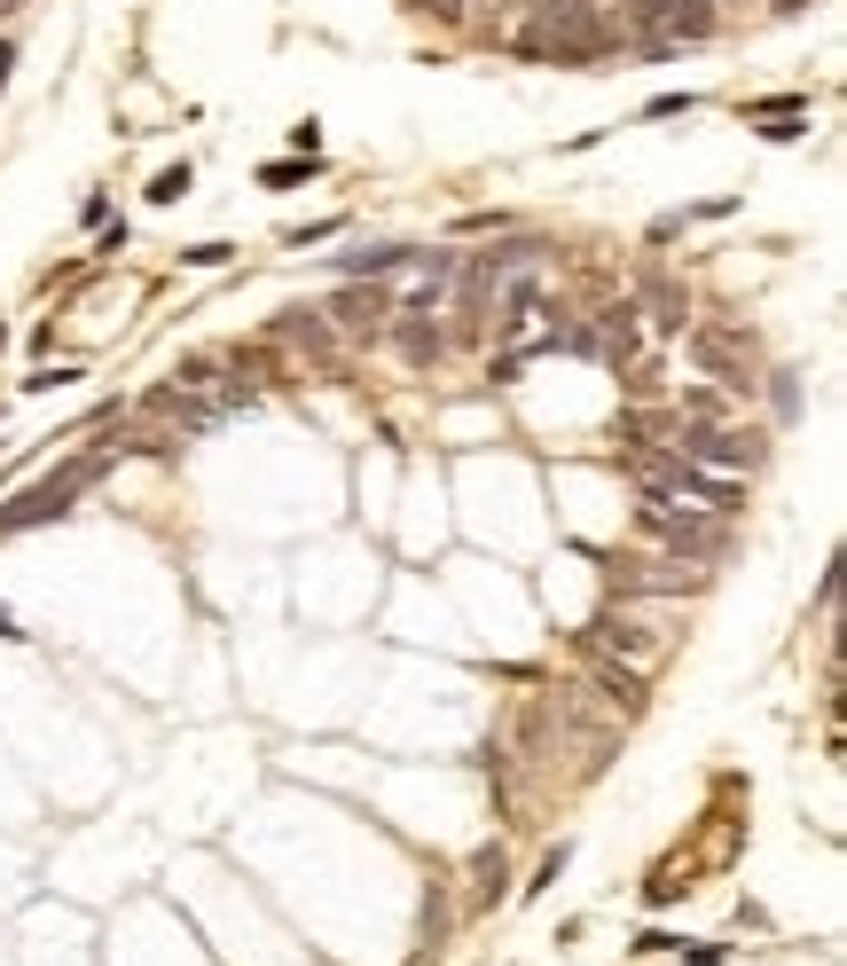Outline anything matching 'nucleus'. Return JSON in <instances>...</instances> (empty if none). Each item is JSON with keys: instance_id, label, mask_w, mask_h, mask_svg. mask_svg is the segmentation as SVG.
<instances>
[{"instance_id": "obj_4", "label": "nucleus", "mask_w": 847, "mask_h": 966, "mask_svg": "<svg viewBox=\"0 0 847 966\" xmlns=\"http://www.w3.org/2000/svg\"><path fill=\"white\" fill-rule=\"evenodd\" d=\"M683 463H706V472H754L761 463V432H737V424H706V417H683L675 424V441H667Z\"/></svg>"}, {"instance_id": "obj_11", "label": "nucleus", "mask_w": 847, "mask_h": 966, "mask_svg": "<svg viewBox=\"0 0 847 966\" xmlns=\"http://www.w3.org/2000/svg\"><path fill=\"white\" fill-rule=\"evenodd\" d=\"M409 259H416V244H369V252H346V259H337V276L377 283V276H400Z\"/></svg>"}, {"instance_id": "obj_22", "label": "nucleus", "mask_w": 847, "mask_h": 966, "mask_svg": "<svg viewBox=\"0 0 847 966\" xmlns=\"http://www.w3.org/2000/svg\"><path fill=\"white\" fill-rule=\"evenodd\" d=\"M409 9H432V16H455L463 0H409Z\"/></svg>"}, {"instance_id": "obj_26", "label": "nucleus", "mask_w": 847, "mask_h": 966, "mask_svg": "<svg viewBox=\"0 0 847 966\" xmlns=\"http://www.w3.org/2000/svg\"><path fill=\"white\" fill-rule=\"evenodd\" d=\"M9 9H16V0H0V16H9Z\"/></svg>"}, {"instance_id": "obj_1", "label": "nucleus", "mask_w": 847, "mask_h": 966, "mask_svg": "<svg viewBox=\"0 0 847 966\" xmlns=\"http://www.w3.org/2000/svg\"><path fill=\"white\" fill-rule=\"evenodd\" d=\"M511 48L534 55V63H573V72H589L620 48V31L604 24L589 0H534V16L511 31Z\"/></svg>"}, {"instance_id": "obj_13", "label": "nucleus", "mask_w": 847, "mask_h": 966, "mask_svg": "<svg viewBox=\"0 0 847 966\" xmlns=\"http://www.w3.org/2000/svg\"><path fill=\"white\" fill-rule=\"evenodd\" d=\"M275 339H298V346H330V322H322L315 307H291V315L275 322Z\"/></svg>"}, {"instance_id": "obj_17", "label": "nucleus", "mask_w": 847, "mask_h": 966, "mask_svg": "<svg viewBox=\"0 0 847 966\" xmlns=\"http://www.w3.org/2000/svg\"><path fill=\"white\" fill-rule=\"evenodd\" d=\"M181 259H189V268H228V259H235V244H220V237H213V244H189Z\"/></svg>"}, {"instance_id": "obj_10", "label": "nucleus", "mask_w": 847, "mask_h": 966, "mask_svg": "<svg viewBox=\"0 0 847 966\" xmlns=\"http://www.w3.org/2000/svg\"><path fill=\"white\" fill-rule=\"evenodd\" d=\"M589 691H596L620 723L643 715V699H652V691H643V669H620V660H596V669H589Z\"/></svg>"}, {"instance_id": "obj_15", "label": "nucleus", "mask_w": 847, "mask_h": 966, "mask_svg": "<svg viewBox=\"0 0 847 966\" xmlns=\"http://www.w3.org/2000/svg\"><path fill=\"white\" fill-rule=\"evenodd\" d=\"M189 189H196V174H189V165H165V174L150 181V205H181Z\"/></svg>"}, {"instance_id": "obj_7", "label": "nucleus", "mask_w": 847, "mask_h": 966, "mask_svg": "<svg viewBox=\"0 0 847 966\" xmlns=\"http://www.w3.org/2000/svg\"><path fill=\"white\" fill-rule=\"evenodd\" d=\"M330 330H346V339H377V330L393 322V291L385 283H354V291H337L330 298Z\"/></svg>"}, {"instance_id": "obj_3", "label": "nucleus", "mask_w": 847, "mask_h": 966, "mask_svg": "<svg viewBox=\"0 0 847 966\" xmlns=\"http://www.w3.org/2000/svg\"><path fill=\"white\" fill-rule=\"evenodd\" d=\"M103 463H111V456H79V463H63L55 480L24 487L16 504L0 511V543H9V535H24V526H48V519H63V511H72V504H79V495H87L94 480H103Z\"/></svg>"}, {"instance_id": "obj_14", "label": "nucleus", "mask_w": 847, "mask_h": 966, "mask_svg": "<svg viewBox=\"0 0 847 966\" xmlns=\"http://www.w3.org/2000/svg\"><path fill=\"white\" fill-rule=\"evenodd\" d=\"M400 354H409V361H432V354H439V330H432L424 315H400Z\"/></svg>"}, {"instance_id": "obj_6", "label": "nucleus", "mask_w": 847, "mask_h": 966, "mask_svg": "<svg viewBox=\"0 0 847 966\" xmlns=\"http://www.w3.org/2000/svg\"><path fill=\"white\" fill-rule=\"evenodd\" d=\"M541 252H550L541 237H502L495 252H479V259L463 268V283H471V291H502L511 276H534V268H541Z\"/></svg>"}, {"instance_id": "obj_2", "label": "nucleus", "mask_w": 847, "mask_h": 966, "mask_svg": "<svg viewBox=\"0 0 847 966\" xmlns=\"http://www.w3.org/2000/svg\"><path fill=\"white\" fill-rule=\"evenodd\" d=\"M722 9L715 0H620V48L636 55H675L683 40H715Z\"/></svg>"}, {"instance_id": "obj_12", "label": "nucleus", "mask_w": 847, "mask_h": 966, "mask_svg": "<svg viewBox=\"0 0 847 966\" xmlns=\"http://www.w3.org/2000/svg\"><path fill=\"white\" fill-rule=\"evenodd\" d=\"M636 307H643V322H652V330H683V322H691V298H683V283H667V276H652V283H643V298H636Z\"/></svg>"}, {"instance_id": "obj_9", "label": "nucleus", "mask_w": 847, "mask_h": 966, "mask_svg": "<svg viewBox=\"0 0 847 966\" xmlns=\"http://www.w3.org/2000/svg\"><path fill=\"white\" fill-rule=\"evenodd\" d=\"M698 361H706V370H722L730 393H754V378H745V361H754V330H698Z\"/></svg>"}, {"instance_id": "obj_18", "label": "nucleus", "mask_w": 847, "mask_h": 966, "mask_svg": "<svg viewBox=\"0 0 847 966\" xmlns=\"http://www.w3.org/2000/svg\"><path fill=\"white\" fill-rule=\"evenodd\" d=\"M769 402H777V417H793V409H800V385H793L785 370H777V385H769Z\"/></svg>"}, {"instance_id": "obj_19", "label": "nucleus", "mask_w": 847, "mask_h": 966, "mask_svg": "<svg viewBox=\"0 0 847 966\" xmlns=\"http://www.w3.org/2000/svg\"><path fill=\"white\" fill-rule=\"evenodd\" d=\"M291 150H298V157H315V150H322V126H315V118H298V126H291Z\"/></svg>"}, {"instance_id": "obj_20", "label": "nucleus", "mask_w": 847, "mask_h": 966, "mask_svg": "<svg viewBox=\"0 0 847 966\" xmlns=\"http://www.w3.org/2000/svg\"><path fill=\"white\" fill-rule=\"evenodd\" d=\"M307 165H315V157H307ZM307 165H259V181H267V189H291L298 174H307Z\"/></svg>"}, {"instance_id": "obj_16", "label": "nucleus", "mask_w": 847, "mask_h": 966, "mask_svg": "<svg viewBox=\"0 0 847 966\" xmlns=\"http://www.w3.org/2000/svg\"><path fill=\"white\" fill-rule=\"evenodd\" d=\"M565 864H573V841H557L550 856H541V864H534V880H526V895H541V888H550V880L565 873Z\"/></svg>"}, {"instance_id": "obj_23", "label": "nucleus", "mask_w": 847, "mask_h": 966, "mask_svg": "<svg viewBox=\"0 0 847 966\" xmlns=\"http://www.w3.org/2000/svg\"><path fill=\"white\" fill-rule=\"evenodd\" d=\"M9 72H16V48H9V40H0V87H9Z\"/></svg>"}, {"instance_id": "obj_24", "label": "nucleus", "mask_w": 847, "mask_h": 966, "mask_svg": "<svg viewBox=\"0 0 847 966\" xmlns=\"http://www.w3.org/2000/svg\"><path fill=\"white\" fill-rule=\"evenodd\" d=\"M0 637H24V628H16V621H9V613H0Z\"/></svg>"}, {"instance_id": "obj_5", "label": "nucleus", "mask_w": 847, "mask_h": 966, "mask_svg": "<svg viewBox=\"0 0 847 966\" xmlns=\"http://www.w3.org/2000/svg\"><path fill=\"white\" fill-rule=\"evenodd\" d=\"M643 526L667 543V550H683V558H722V519H706V511H675V495H652L643 487Z\"/></svg>"}, {"instance_id": "obj_8", "label": "nucleus", "mask_w": 847, "mask_h": 966, "mask_svg": "<svg viewBox=\"0 0 847 966\" xmlns=\"http://www.w3.org/2000/svg\"><path fill=\"white\" fill-rule=\"evenodd\" d=\"M581 637H589L596 652H620V669H652V660H659V637H652L643 621H628V613H596Z\"/></svg>"}, {"instance_id": "obj_21", "label": "nucleus", "mask_w": 847, "mask_h": 966, "mask_svg": "<svg viewBox=\"0 0 847 966\" xmlns=\"http://www.w3.org/2000/svg\"><path fill=\"white\" fill-rule=\"evenodd\" d=\"M722 958H730L722 943H691V966H722Z\"/></svg>"}, {"instance_id": "obj_25", "label": "nucleus", "mask_w": 847, "mask_h": 966, "mask_svg": "<svg viewBox=\"0 0 847 966\" xmlns=\"http://www.w3.org/2000/svg\"><path fill=\"white\" fill-rule=\"evenodd\" d=\"M777 9H785V16H800V9H808V0H777Z\"/></svg>"}]
</instances>
